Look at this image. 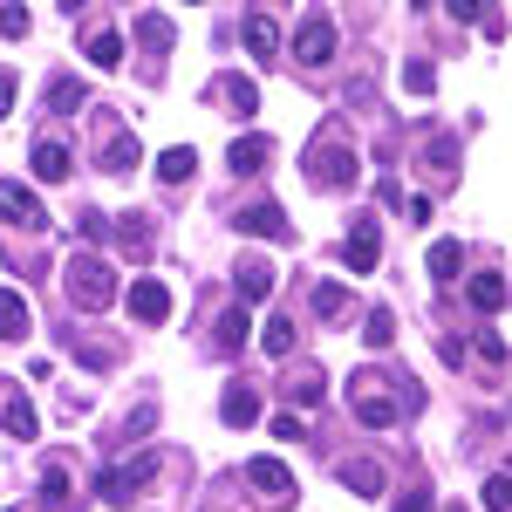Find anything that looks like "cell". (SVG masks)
Listing matches in <instances>:
<instances>
[{"label":"cell","mask_w":512,"mask_h":512,"mask_svg":"<svg viewBox=\"0 0 512 512\" xmlns=\"http://www.w3.org/2000/svg\"><path fill=\"white\" fill-rule=\"evenodd\" d=\"M62 287H69V301H76V308H89V315H103V308L117 301V274H110L96 253H76V260L62 267Z\"/></svg>","instance_id":"obj_1"},{"label":"cell","mask_w":512,"mask_h":512,"mask_svg":"<svg viewBox=\"0 0 512 512\" xmlns=\"http://www.w3.org/2000/svg\"><path fill=\"white\" fill-rule=\"evenodd\" d=\"M151 478H158V458H151V451H137L130 465H110V472H96V499H103V506H137Z\"/></svg>","instance_id":"obj_2"},{"label":"cell","mask_w":512,"mask_h":512,"mask_svg":"<svg viewBox=\"0 0 512 512\" xmlns=\"http://www.w3.org/2000/svg\"><path fill=\"white\" fill-rule=\"evenodd\" d=\"M349 410H355V424H369V431H390L396 417H403V403L390 396L383 376H355L349 383Z\"/></svg>","instance_id":"obj_3"},{"label":"cell","mask_w":512,"mask_h":512,"mask_svg":"<svg viewBox=\"0 0 512 512\" xmlns=\"http://www.w3.org/2000/svg\"><path fill=\"white\" fill-rule=\"evenodd\" d=\"M308 178H315L321 192H349V185H355V151H349V144H335V137L315 144V151H308Z\"/></svg>","instance_id":"obj_4"},{"label":"cell","mask_w":512,"mask_h":512,"mask_svg":"<svg viewBox=\"0 0 512 512\" xmlns=\"http://www.w3.org/2000/svg\"><path fill=\"white\" fill-rule=\"evenodd\" d=\"M0 431L21 437V444H35V437H41V417H35V403H28V390L7 383V376H0Z\"/></svg>","instance_id":"obj_5"},{"label":"cell","mask_w":512,"mask_h":512,"mask_svg":"<svg viewBox=\"0 0 512 512\" xmlns=\"http://www.w3.org/2000/svg\"><path fill=\"white\" fill-rule=\"evenodd\" d=\"M294 62H301V69L335 62V21H328V14H308V21H301V35H294Z\"/></svg>","instance_id":"obj_6"},{"label":"cell","mask_w":512,"mask_h":512,"mask_svg":"<svg viewBox=\"0 0 512 512\" xmlns=\"http://www.w3.org/2000/svg\"><path fill=\"white\" fill-rule=\"evenodd\" d=\"M246 485L267 492V506H294V472H287L280 458H253V465H246Z\"/></svg>","instance_id":"obj_7"},{"label":"cell","mask_w":512,"mask_h":512,"mask_svg":"<svg viewBox=\"0 0 512 512\" xmlns=\"http://www.w3.org/2000/svg\"><path fill=\"white\" fill-rule=\"evenodd\" d=\"M130 315L144 321V328H158V321H171V294H164V280H130Z\"/></svg>","instance_id":"obj_8"},{"label":"cell","mask_w":512,"mask_h":512,"mask_svg":"<svg viewBox=\"0 0 512 512\" xmlns=\"http://www.w3.org/2000/svg\"><path fill=\"white\" fill-rule=\"evenodd\" d=\"M274 267L267 260H239L233 267V294H239V308H253V301H274Z\"/></svg>","instance_id":"obj_9"},{"label":"cell","mask_w":512,"mask_h":512,"mask_svg":"<svg viewBox=\"0 0 512 512\" xmlns=\"http://www.w3.org/2000/svg\"><path fill=\"white\" fill-rule=\"evenodd\" d=\"M239 233H253V239H294V226H287V212H280L274 198H260V205H246L233 219Z\"/></svg>","instance_id":"obj_10"},{"label":"cell","mask_w":512,"mask_h":512,"mask_svg":"<svg viewBox=\"0 0 512 512\" xmlns=\"http://www.w3.org/2000/svg\"><path fill=\"white\" fill-rule=\"evenodd\" d=\"M0 219H14V226H48V212L35 205V192L28 185H14V178H0Z\"/></svg>","instance_id":"obj_11"},{"label":"cell","mask_w":512,"mask_h":512,"mask_svg":"<svg viewBox=\"0 0 512 512\" xmlns=\"http://www.w3.org/2000/svg\"><path fill=\"white\" fill-rule=\"evenodd\" d=\"M342 260H349L355 274H376V260H383V239H376V226H369V219H355V233L342 239Z\"/></svg>","instance_id":"obj_12"},{"label":"cell","mask_w":512,"mask_h":512,"mask_svg":"<svg viewBox=\"0 0 512 512\" xmlns=\"http://www.w3.org/2000/svg\"><path fill=\"white\" fill-rule=\"evenodd\" d=\"M239 41H246V55H253V62H274V55H280V28H274V14H246Z\"/></svg>","instance_id":"obj_13"},{"label":"cell","mask_w":512,"mask_h":512,"mask_svg":"<svg viewBox=\"0 0 512 512\" xmlns=\"http://www.w3.org/2000/svg\"><path fill=\"white\" fill-rule=\"evenodd\" d=\"M212 96H219L226 110H239V117H253V110H260V89H253V76H239V69H226V76L212 82Z\"/></svg>","instance_id":"obj_14"},{"label":"cell","mask_w":512,"mask_h":512,"mask_svg":"<svg viewBox=\"0 0 512 512\" xmlns=\"http://www.w3.org/2000/svg\"><path fill=\"white\" fill-rule=\"evenodd\" d=\"M219 417H226L233 431H246V424H260V390H253V383H233V390L219 396Z\"/></svg>","instance_id":"obj_15"},{"label":"cell","mask_w":512,"mask_h":512,"mask_svg":"<svg viewBox=\"0 0 512 512\" xmlns=\"http://www.w3.org/2000/svg\"><path fill=\"white\" fill-rule=\"evenodd\" d=\"M69 171H76V158H69V144L41 137V144H35V178H41V185H62Z\"/></svg>","instance_id":"obj_16"},{"label":"cell","mask_w":512,"mask_h":512,"mask_svg":"<svg viewBox=\"0 0 512 512\" xmlns=\"http://www.w3.org/2000/svg\"><path fill=\"white\" fill-rule=\"evenodd\" d=\"M246 328H253V315H246V308H226L219 328H212V355H239L246 349Z\"/></svg>","instance_id":"obj_17"},{"label":"cell","mask_w":512,"mask_h":512,"mask_svg":"<svg viewBox=\"0 0 512 512\" xmlns=\"http://www.w3.org/2000/svg\"><path fill=\"white\" fill-rule=\"evenodd\" d=\"M424 267H431L437 287H451V280L465 274V246H458V239H437L431 253H424Z\"/></svg>","instance_id":"obj_18"},{"label":"cell","mask_w":512,"mask_h":512,"mask_svg":"<svg viewBox=\"0 0 512 512\" xmlns=\"http://www.w3.org/2000/svg\"><path fill=\"white\" fill-rule=\"evenodd\" d=\"M267 158H274V144H267L260 130H253V137H233V151H226V164H233V171H246V178H253Z\"/></svg>","instance_id":"obj_19"},{"label":"cell","mask_w":512,"mask_h":512,"mask_svg":"<svg viewBox=\"0 0 512 512\" xmlns=\"http://www.w3.org/2000/svg\"><path fill=\"white\" fill-rule=\"evenodd\" d=\"M28 301H21V294H14V287H0V342H21V335H28Z\"/></svg>","instance_id":"obj_20"},{"label":"cell","mask_w":512,"mask_h":512,"mask_svg":"<svg viewBox=\"0 0 512 512\" xmlns=\"http://www.w3.org/2000/svg\"><path fill=\"white\" fill-rule=\"evenodd\" d=\"M82 48H89V69H123V35L117 28H96Z\"/></svg>","instance_id":"obj_21"},{"label":"cell","mask_w":512,"mask_h":512,"mask_svg":"<svg viewBox=\"0 0 512 512\" xmlns=\"http://www.w3.org/2000/svg\"><path fill=\"white\" fill-rule=\"evenodd\" d=\"M342 485L362 492V499H376V492H383V465H376V458H349V465H342Z\"/></svg>","instance_id":"obj_22"},{"label":"cell","mask_w":512,"mask_h":512,"mask_svg":"<svg viewBox=\"0 0 512 512\" xmlns=\"http://www.w3.org/2000/svg\"><path fill=\"white\" fill-rule=\"evenodd\" d=\"M41 506H55V512L76 506V478L62 472V465H48V472H41Z\"/></svg>","instance_id":"obj_23"},{"label":"cell","mask_w":512,"mask_h":512,"mask_svg":"<svg viewBox=\"0 0 512 512\" xmlns=\"http://www.w3.org/2000/svg\"><path fill=\"white\" fill-rule=\"evenodd\" d=\"M117 239H123V253H130V260H151V219H144V212L117 219Z\"/></svg>","instance_id":"obj_24"},{"label":"cell","mask_w":512,"mask_h":512,"mask_svg":"<svg viewBox=\"0 0 512 512\" xmlns=\"http://www.w3.org/2000/svg\"><path fill=\"white\" fill-rule=\"evenodd\" d=\"M192 171H198V151H192V144H171V151L158 158V178H164V185H185Z\"/></svg>","instance_id":"obj_25"},{"label":"cell","mask_w":512,"mask_h":512,"mask_svg":"<svg viewBox=\"0 0 512 512\" xmlns=\"http://www.w3.org/2000/svg\"><path fill=\"white\" fill-rule=\"evenodd\" d=\"M137 158H144V151H137V137H123V130H110V144H103V171H137Z\"/></svg>","instance_id":"obj_26"},{"label":"cell","mask_w":512,"mask_h":512,"mask_svg":"<svg viewBox=\"0 0 512 512\" xmlns=\"http://www.w3.org/2000/svg\"><path fill=\"white\" fill-rule=\"evenodd\" d=\"M472 308L478 315H499V308H506V274H478L472 280Z\"/></svg>","instance_id":"obj_27"},{"label":"cell","mask_w":512,"mask_h":512,"mask_svg":"<svg viewBox=\"0 0 512 512\" xmlns=\"http://www.w3.org/2000/svg\"><path fill=\"white\" fill-rule=\"evenodd\" d=\"M424 158H431L437 185H451V178H458V137H431V151H424Z\"/></svg>","instance_id":"obj_28"},{"label":"cell","mask_w":512,"mask_h":512,"mask_svg":"<svg viewBox=\"0 0 512 512\" xmlns=\"http://www.w3.org/2000/svg\"><path fill=\"white\" fill-rule=\"evenodd\" d=\"M315 315H321V321H342V315H349V287L321 280V287H315Z\"/></svg>","instance_id":"obj_29"},{"label":"cell","mask_w":512,"mask_h":512,"mask_svg":"<svg viewBox=\"0 0 512 512\" xmlns=\"http://www.w3.org/2000/svg\"><path fill=\"white\" fill-rule=\"evenodd\" d=\"M362 342H369V349H390V342H396V315H390V308H369V321H362Z\"/></svg>","instance_id":"obj_30"},{"label":"cell","mask_w":512,"mask_h":512,"mask_svg":"<svg viewBox=\"0 0 512 512\" xmlns=\"http://www.w3.org/2000/svg\"><path fill=\"white\" fill-rule=\"evenodd\" d=\"M260 349H267V355H294V321L274 315L267 328H260Z\"/></svg>","instance_id":"obj_31"},{"label":"cell","mask_w":512,"mask_h":512,"mask_svg":"<svg viewBox=\"0 0 512 512\" xmlns=\"http://www.w3.org/2000/svg\"><path fill=\"white\" fill-rule=\"evenodd\" d=\"M137 41H144L151 55H164V48H171V21H164V14H144V21H137Z\"/></svg>","instance_id":"obj_32"},{"label":"cell","mask_w":512,"mask_h":512,"mask_svg":"<svg viewBox=\"0 0 512 512\" xmlns=\"http://www.w3.org/2000/svg\"><path fill=\"white\" fill-rule=\"evenodd\" d=\"M48 103H55L62 117H69V110H82V82L76 76H55V82H48Z\"/></svg>","instance_id":"obj_33"},{"label":"cell","mask_w":512,"mask_h":512,"mask_svg":"<svg viewBox=\"0 0 512 512\" xmlns=\"http://www.w3.org/2000/svg\"><path fill=\"white\" fill-rule=\"evenodd\" d=\"M287 396H294L301 410H315L321 396H328V390H321V369H308V376H294V383H287Z\"/></svg>","instance_id":"obj_34"},{"label":"cell","mask_w":512,"mask_h":512,"mask_svg":"<svg viewBox=\"0 0 512 512\" xmlns=\"http://www.w3.org/2000/svg\"><path fill=\"white\" fill-rule=\"evenodd\" d=\"M403 89H410V96H431V89H437V69H431V62H410V69H403Z\"/></svg>","instance_id":"obj_35"},{"label":"cell","mask_w":512,"mask_h":512,"mask_svg":"<svg viewBox=\"0 0 512 512\" xmlns=\"http://www.w3.org/2000/svg\"><path fill=\"white\" fill-rule=\"evenodd\" d=\"M478 499H485V512H506V506H512V485H506V472H492V478H485V492H478Z\"/></svg>","instance_id":"obj_36"},{"label":"cell","mask_w":512,"mask_h":512,"mask_svg":"<svg viewBox=\"0 0 512 512\" xmlns=\"http://www.w3.org/2000/svg\"><path fill=\"white\" fill-rule=\"evenodd\" d=\"M0 35H7V41L28 35V7H0Z\"/></svg>","instance_id":"obj_37"},{"label":"cell","mask_w":512,"mask_h":512,"mask_svg":"<svg viewBox=\"0 0 512 512\" xmlns=\"http://www.w3.org/2000/svg\"><path fill=\"white\" fill-rule=\"evenodd\" d=\"M396 512H437V506H431V485H410V492L396 499Z\"/></svg>","instance_id":"obj_38"},{"label":"cell","mask_w":512,"mask_h":512,"mask_svg":"<svg viewBox=\"0 0 512 512\" xmlns=\"http://www.w3.org/2000/svg\"><path fill=\"white\" fill-rule=\"evenodd\" d=\"M76 233H82V239H103V233H110V219H103V212H89V205H82V219H76Z\"/></svg>","instance_id":"obj_39"},{"label":"cell","mask_w":512,"mask_h":512,"mask_svg":"<svg viewBox=\"0 0 512 512\" xmlns=\"http://www.w3.org/2000/svg\"><path fill=\"white\" fill-rule=\"evenodd\" d=\"M14 96H21V76H14V69H0V117L14 110Z\"/></svg>","instance_id":"obj_40"},{"label":"cell","mask_w":512,"mask_h":512,"mask_svg":"<svg viewBox=\"0 0 512 512\" xmlns=\"http://www.w3.org/2000/svg\"><path fill=\"white\" fill-rule=\"evenodd\" d=\"M478 355H485V362L499 369V362H506V335H478Z\"/></svg>","instance_id":"obj_41"}]
</instances>
